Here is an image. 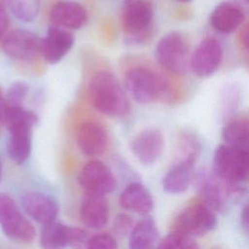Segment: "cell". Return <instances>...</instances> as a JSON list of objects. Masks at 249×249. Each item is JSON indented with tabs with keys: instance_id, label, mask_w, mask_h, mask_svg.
<instances>
[{
	"instance_id": "obj_1",
	"label": "cell",
	"mask_w": 249,
	"mask_h": 249,
	"mask_svg": "<svg viewBox=\"0 0 249 249\" xmlns=\"http://www.w3.org/2000/svg\"><path fill=\"white\" fill-rule=\"evenodd\" d=\"M89 92L93 106L109 117H123L129 112V101L119 81L109 71H98L91 78Z\"/></svg>"
},
{
	"instance_id": "obj_2",
	"label": "cell",
	"mask_w": 249,
	"mask_h": 249,
	"mask_svg": "<svg viewBox=\"0 0 249 249\" xmlns=\"http://www.w3.org/2000/svg\"><path fill=\"white\" fill-rule=\"evenodd\" d=\"M124 84L133 99L142 104L158 100L167 90L164 77L146 66L129 68L124 75Z\"/></svg>"
},
{
	"instance_id": "obj_3",
	"label": "cell",
	"mask_w": 249,
	"mask_h": 249,
	"mask_svg": "<svg viewBox=\"0 0 249 249\" xmlns=\"http://www.w3.org/2000/svg\"><path fill=\"white\" fill-rule=\"evenodd\" d=\"M217 218L215 211L200 198L187 204L174 218L172 231L190 236L203 235L215 229Z\"/></svg>"
},
{
	"instance_id": "obj_4",
	"label": "cell",
	"mask_w": 249,
	"mask_h": 249,
	"mask_svg": "<svg viewBox=\"0 0 249 249\" xmlns=\"http://www.w3.org/2000/svg\"><path fill=\"white\" fill-rule=\"evenodd\" d=\"M156 59L167 72L182 75L190 66V44L179 32H170L163 36L156 48Z\"/></svg>"
},
{
	"instance_id": "obj_5",
	"label": "cell",
	"mask_w": 249,
	"mask_h": 249,
	"mask_svg": "<svg viewBox=\"0 0 249 249\" xmlns=\"http://www.w3.org/2000/svg\"><path fill=\"white\" fill-rule=\"evenodd\" d=\"M213 172L220 178L238 183L249 177V152L223 144L213 156Z\"/></svg>"
},
{
	"instance_id": "obj_6",
	"label": "cell",
	"mask_w": 249,
	"mask_h": 249,
	"mask_svg": "<svg viewBox=\"0 0 249 249\" xmlns=\"http://www.w3.org/2000/svg\"><path fill=\"white\" fill-rule=\"evenodd\" d=\"M0 227L11 240L29 243L35 237V229L21 213L17 202L8 195H0Z\"/></svg>"
},
{
	"instance_id": "obj_7",
	"label": "cell",
	"mask_w": 249,
	"mask_h": 249,
	"mask_svg": "<svg viewBox=\"0 0 249 249\" xmlns=\"http://www.w3.org/2000/svg\"><path fill=\"white\" fill-rule=\"evenodd\" d=\"M196 182L199 198L214 211L223 210L228 200L236 193L234 183L220 178L213 171L200 170L196 175Z\"/></svg>"
},
{
	"instance_id": "obj_8",
	"label": "cell",
	"mask_w": 249,
	"mask_h": 249,
	"mask_svg": "<svg viewBox=\"0 0 249 249\" xmlns=\"http://www.w3.org/2000/svg\"><path fill=\"white\" fill-rule=\"evenodd\" d=\"M154 17L153 6L148 0H124L121 8L123 30L133 38L149 34Z\"/></svg>"
},
{
	"instance_id": "obj_9",
	"label": "cell",
	"mask_w": 249,
	"mask_h": 249,
	"mask_svg": "<svg viewBox=\"0 0 249 249\" xmlns=\"http://www.w3.org/2000/svg\"><path fill=\"white\" fill-rule=\"evenodd\" d=\"M78 182L87 193L106 195L117 187V181L110 168L100 160L89 161L80 171Z\"/></svg>"
},
{
	"instance_id": "obj_10",
	"label": "cell",
	"mask_w": 249,
	"mask_h": 249,
	"mask_svg": "<svg viewBox=\"0 0 249 249\" xmlns=\"http://www.w3.org/2000/svg\"><path fill=\"white\" fill-rule=\"evenodd\" d=\"M2 49L12 58L31 59L41 54L42 38L29 30L15 29L3 39Z\"/></svg>"
},
{
	"instance_id": "obj_11",
	"label": "cell",
	"mask_w": 249,
	"mask_h": 249,
	"mask_svg": "<svg viewBox=\"0 0 249 249\" xmlns=\"http://www.w3.org/2000/svg\"><path fill=\"white\" fill-rule=\"evenodd\" d=\"M223 56V49L215 38L203 39L191 55L190 67L194 74L200 78L212 75L219 67Z\"/></svg>"
},
{
	"instance_id": "obj_12",
	"label": "cell",
	"mask_w": 249,
	"mask_h": 249,
	"mask_svg": "<svg viewBox=\"0 0 249 249\" xmlns=\"http://www.w3.org/2000/svg\"><path fill=\"white\" fill-rule=\"evenodd\" d=\"M163 148V135L160 129L154 127L141 130L130 142L132 154L145 165L155 163L161 156Z\"/></svg>"
},
{
	"instance_id": "obj_13",
	"label": "cell",
	"mask_w": 249,
	"mask_h": 249,
	"mask_svg": "<svg viewBox=\"0 0 249 249\" xmlns=\"http://www.w3.org/2000/svg\"><path fill=\"white\" fill-rule=\"evenodd\" d=\"M76 140L82 153L89 157L102 155L108 146V134L105 127L94 121H86L79 124L76 130Z\"/></svg>"
},
{
	"instance_id": "obj_14",
	"label": "cell",
	"mask_w": 249,
	"mask_h": 249,
	"mask_svg": "<svg viewBox=\"0 0 249 249\" xmlns=\"http://www.w3.org/2000/svg\"><path fill=\"white\" fill-rule=\"evenodd\" d=\"M74 45V37L67 29L51 26L45 38H42L41 55L44 59L54 64L59 62Z\"/></svg>"
},
{
	"instance_id": "obj_15",
	"label": "cell",
	"mask_w": 249,
	"mask_h": 249,
	"mask_svg": "<svg viewBox=\"0 0 249 249\" xmlns=\"http://www.w3.org/2000/svg\"><path fill=\"white\" fill-rule=\"evenodd\" d=\"M21 205L29 217L43 225L55 221L58 214L56 201L43 193L30 192L25 194L21 198Z\"/></svg>"
},
{
	"instance_id": "obj_16",
	"label": "cell",
	"mask_w": 249,
	"mask_h": 249,
	"mask_svg": "<svg viewBox=\"0 0 249 249\" xmlns=\"http://www.w3.org/2000/svg\"><path fill=\"white\" fill-rule=\"evenodd\" d=\"M50 19L54 26L64 29H79L88 20L87 10L78 2L60 1L50 11Z\"/></svg>"
},
{
	"instance_id": "obj_17",
	"label": "cell",
	"mask_w": 249,
	"mask_h": 249,
	"mask_svg": "<svg viewBox=\"0 0 249 249\" xmlns=\"http://www.w3.org/2000/svg\"><path fill=\"white\" fill-rule=\"evenodd\" d=\"M80 216L89 228H103L109 220V204L105 196L87 193L82 199Z\"/></svg>"
},
{
	"instance_id": "obj_18",
	"label": "cell",
	"mask_w": 249,
	"mask_h": 249,
	"mask_svg": "<svg viewBox=\"0 0 249 249\" xmlns=\"http://www.w3.org/2000/svg\"><path fill=\"white\" fill-rule=\"evenodd\" d=\"M32 124L20 123L8 127L10 134L7 144L9 157L18 164H22L29 157L32 144Z\"/></svg>"
},
{
	"instance_id": "obj_19",
	"label": "cell",
	"mask_w": 249,
	"mask_h": 249,
	"mask_svg": "<svg viewBox=\"0 0 249 249\" xmlns=\"http://www.w3.org/2000/svg\"><path fill=\"white\" fill-rule=\"evenodd\" d=\"M196 159H178L162 178V188L169 194L186 192L193 179V170Z\"/></svg>"
},
{
	"instance_id": "obj_20",
	"label": "cell",
	"mask_w": 249,
	"mask_h": 249,
	"mask_svg": "<svg viewBox=\"0 0 249 249\" xmlns=\"http://www.w3.org/2000/svg\"><path fill=\"white\" fill-rule=\"evenodd\" d=\"M119 202L124 209L144 216L148 215L154 207L151 193L140 182H132L127 185L121 193Z\"/></svg>"
},
{
	"instance_id": "obj_21",
	"label": "cell",
	"mask_w": 249,
	"mask_h": 249,
	"mask_svg": "<svg viewBox=\"0 0 249 249\" xmlns=\"http://www.w3.org/2000/svg\"><path fill=\"white\" fill-rule=\"evenodd\" d=\"M243 12L236 5L223 2L217 5L211 13L210 23L212 27L221 33H231L244 21Z\"/></svg>"
},
{
	"instance_id": "obj_22",
	"label": "cell",
	"mask_w": 249,
	"mask_h": 249,
	"mask_svg": "<svg viewBox=\"0 0 249 249\" xmlns=\"http://www.w3.org/2000/svg\"><path fill=\"white\" fill-rule=\"evenodd\" d=\"M159 244V230L151 216L139 220L128 238V249H157Z\"/></svg>"
},
{
	"instance_id": "obj_23",
	"label": "cell",
	"mask_w": 249,
	"mask_h": 249,
	"mask_svg": "<svg viewBox=\"0 0 249 249\" xmlns=\"http://www.w3.org/2000/svg\"><path fill=\"white\" fill-rule=\"evenodd\" d=\"M222 136L225 144L249 152V118H235L226 122Z\"/></svg>"
},
{
	"instance_id": "obj_24",
	"label": "cell",
	"mask_w": 249,
	"mask_h": 249,
	"mask_svg": "<svg viewBox=\"0 0 249 249\" xmlns=\"http://www.w3.org/2000/svg\"><path fill=\"white\" fill-rule=\"evenodd\" d=\"M39 242L42 249H65L69 245V227L56 221L44 224Z\"/></svg>"
},
{
	"instance_id": "obj_25",
	"label": "cell",
	"mask_w": 249,
	"mask_h": 249,
	"mask_svg": "<svg viewBox=\"0 0 249 249\" xmlns=\"http://www.w3.org/2000/svg\"><path fill=\"white\" fill-rule=\"evenodd\" d=\"M240 102V88L236 84L227 85L221 91L219 102L220 118L228 122L231 115L235 112Z\"/></svg>"
},
{
	"instance_id": "obj_26",
	"label": "cell",
	"mask_w": 249,
	"mask_h": 249,
	"mask_svg": "<svg viewBox=\"0 0 249 249\" xmlns=\"http://www.w3.org/2000/svg\"><path fill=\"white\" fill-rule=\"evenodd\" d=\"M12 14L23 21L33 20L40 9V0H3Z\"/></svg>"
},
{
	"instance_id": "obj_27",
	"label": "cell",
	"mask_w": 249,
	"mask_h": 249,
	"mask_svg": "<svg viewBox=\"0 0 249 249\" xmlns=\"http://www.w3.org/2000/svg\"><path fill=\"white\" fill-rule=\"evenodd\" d=\"M37 122L38 118L36 114L30 110L24 109L22 106H7L3 118V124H5L7 127H10L14 124L20 123H25L34 125Z\"/></svg>"
},
{
	"instance_id": "obj_28",
	"label": "cell",
	"mask_w": 249,
	"mask_h": 249,
	"mask_svg": "<svg viewBox=\"0 0 249 249\" xmlns=\"http://www.w3.org/2000/svg\"><path fill=\"white\" fill-rule=\"evenodd\" d=\"M157 249H198L193 236L171 231L158 244Z\"/></svg>"
},
{
	"instance_id": "obj_29",
	"label": "cell",
	"mask_w": 249,
	"mask_h": 249,
	"mask_svg": "<svg viewBox=\"0 0 249 249\" xmlns=\"http://www.w3.org/2000/svg\"><path fill=\"white\" fill-rule=\"evenodd\" d=\"M28 93V86L23 81H17L13 83L7 89L5 99L7 106L16 107L21 106L22 101Z\"/></svg>"
},
{
	"instance_id": "obj_30",
	"label": "cell",
	"mask_w": 249,
	"mask_h": 249,
	"mask_svg": "<svg viewBox=\"0 0 249 249\" xmlns=\"http://www.w3.org/2000/svg\"><path fill=\"white\" fill-rule=\"evenodd\" d=\"M86 249H119L114 236L109 233H99L89 237Z\"/></svg>"
},
{
	"instance_id": "obj_31",
	"label": "cell",
	"mask_w": 249,
	"mask_h": 249,
	"mask_svg": "<svg viewBox=\"0 0 249 249\" xmlns=\"http://www.w3.org/2000/svg\"><path fill=\"white\" fill-rule=\"evenodd\" d=\"M135 224L131 216L121 213L115 217L113 230L119 235H127L131 232Z\"/></svg>"
},
{
	"instance_id": "obj_32",
	"label": "cell",
	"mask_w": 249,
	"mask_h": 249,
	"mask_svg": "<svg viewBox=\"0 0 249 249\" xmlns=\"http://www.w3.org/2000/svg\"><path fill=\"white\" fill-rule=\"evenodd\" d=\"M237 43L241 52L244 63L249 70V22L244 25L238 33Z\"/></svg>"
},
{
	"instance_id": "obj_33",
	"label": "cell",
	"mask_w": 249,
	"mask_h": 249,
	"mask_svg": "<svg viewBox=\"0 0 249 249\" xmlns=\"http://www.w3.org/2000/svg\"><path fill=\"white\" fill-rule=\"evenodd\" d=\"M9 26V17L3 6L0 5V40L6 34Z\"/></svg>"
},
{
	"instance_id": "obj_34",
	"label": "cell",
	"mask_w": 249,
	"mask_h": 249,
	"mask_svg": "<svg viewBox=\"0 0 249 249\" xmlns=\"http://www.w3.org/2000/svg\"><path fill=\"white\" fill-rule=\"evenodd\" d=\"M240 220L242 226L249 231V202L243 207L240 214Z\"/></svg>"
},
{
	"instance_id": "obj_35",
	"label": "cell",
	"mask_w": 249,
	"mask_h": 249,
	"mask_svg": "<svg viewBox=\"0 0 249 249\" xmlns=\"http://www.w3.org/2000/svg\"><path fill=\"white\" fill-rule=\"evenodd\" d=\"M7 108V103H6V99H5V95L3 94L1 89H0V120L3 123V118H4V114Z\"/></svg>"
},
{
	"instance_id": "obj_36",
	"label": "cell",
	"mask_w": 249,
	"mask_h": 249,
	"mask_svg": "<svg viewBox=\"0 0 249 249\" xmlns=\"http://www.w3.org/2000/svg\"><path fill=\"white\" fill-rule=\"evenodd\" d=\"M1 175H2V160L0 158V179H1Z\"/></svg>"
},
{
	"instance_id": "obj_37",
	"label": "cell",
	"mask_w": 249,
	"mask_h": 249,
	"mask_svg": "<svg viewBox=\"0 0 249 249\" xmlns=\"http://www.w3.org/2000/svg\"><path fill=\"white\" fill-rule=\"evenodd\" d=\"M178 1H180V2H184V3H186V2H189V1H191V0H178Z\"/></svg>"
},
{
	"instance_id": "obj_38",
	"label": "cell",
	"mask_w": 249,
	"mask_h": 249,
	"mask_svg": "<svg viewBox=\"0 0 249 249\" xmlns=\"http://www.w3.org/2000/svg\"><path fill=\"white\" fill-rule=\"evenodd\" d=\"M244 1H245V2H246L248 5H249V0H244Z\"/></svg>"
},
{
	"instance_id": "obj_39",
	"label": "cell",
	"mask_w": 249,
	"mask_h": 249,
	"mask_svg": "<svg viewBox=\"0 0 249 249\" xmlns=\"http://www.w3.org/2000/svg\"><path fill=\"white\" fill-rule=\"evenodd\" d=\"M1 123H2V122H1V120H0V124H1Z\"/></svg>"
}]
</instances>
